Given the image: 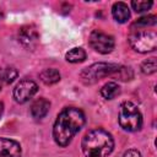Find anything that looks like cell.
Instances as JSON below:
<instances>
[{"mask_svg":"<svg viewBox=\"0 0 157 157\" xmlns=\"http://www.w3.org/2000/svg\"><path fill=\"white\" fill-rule=\"evenodd\" d=\"M85 120V114L78 108L69 107L61 110L53 128V137L55 142L61 147L67 146L72 137L82 129Z\"/></svg>","mask_w":157,"mask_h":157,"instance_id":"cell-1","label":"cell"},{"mask_svg":"<svg viewBox=\"0 0 157 157\" xmlns=\"http://www.w3.org/2000/svg\"><path fill=\"white\" fill-rule=\"evenodd\" d=\"M81 147L86 157H105L113 151L114 141L108 131L94 129L83 136Z\"/></svg>","mask_w":157,"mask_h":157,"instance_id":"cell-2","label":"cell"},{"mask_svg":"<svg viewBox=\"0 0 157 157\" xmlns=\"http://www.w3.org/2000/svg\"><path fill=\"white\" fill-rule=\"evenodd\" d=\"M148 27H140L131 25L129 33V43L131 48L139 53H148L157 47V34L153 29H147Z\"/></svg>","mask_w":157,"mask_h":157,"instance_id":"cell-3","label":"cell"},{"mask_svg":"<svg viewBox=\"0 0 157 157\" xmlns=\"http://www.w3.org/2000/svg\"><path fill=\"white\" fill-rule=\"evenodd\" d=\"M119 124L126 131H139L142 126V117L137 107L131 102H123L119 109Z\"/></svg>","mask_w":157,"mask_h":157,"instance_id":"cell-4","label":"cell"},{"mask_svg":"<svg viewBox=\"0 0 157 157\" xmlns=\"http://www.w3.org/2000/svg\"><path fill=\"white\" fill-rule=\"evenodd\" d=\"M119 69V65L117 64H108V63H96L81 72V80L86 85H92L97 81H99L103 77L113 76L117 70Z\"/></svg>","mask_w":157,"mask_h":157,"instance_id":"cell-5","label":"cell"},{"mask_svg":"<svg viewBox=\"0 0 157 157\" xmlns=\"http://www.w3.org/2000/svg\"><path fill=\"white\" fill-rule=\"evenodd\" d=\"M90 45L101 54H108L114 49V38L102 31H93L90 34Z\"/></svg>","mask_w":157,"mask_h":157,"instance_id":"cell-6","label":"cell"},{"mask_svg":"<svg viewBox=\"0 0 157 157\" xmlns=\"http://www.w3.org/2000/svg\"><path fill=\"white\" fill-rule=\"evenodd\" d=\"M37 85L32 80L20 81L13 90V98L17 103H26L37 93Z\"/></svg>","mask_w":157,"mask_h":157,"instance_id":"cell-7","label":"cell"},{"mask_svg":"<svg viewBox=\"0 0 157 157\" xmlns=\"http://www.w3.org/2000/svg\"><path fill=\"white\" fill-rule=\"evenodd\" d=\"M18 40L27 49H34L39 40V34L34 26L27 25L20 28L18 31Z\"/></svg>","mask_w":157,"mask_h":157,"instance_id":"cell-8","label":"cell"},{"mask_svg":"<svg viewBox=\"0 0 157 157\" xmlns=\"http://www.w3.org/2000/svg\"><path fill=\"white\" fill-rule=\"evenodd\" d=\"M22 150L17 141L0 137V157H21Z\"/></svg>","mask_w":157,"mask_h":157,"instance_id":"cell-9","label":"cell"},{"mask_svg":"<svg viewBox=\"0 0 157 157\" xmlns=\"http://www.w3.org/2000/svg\"><path fill=\"white\" fill-rule=\"evenodd\" d=\"M49 108H50V102L48 99L38 98L31 105V114L34 119H42L48 114Z\"/></svg>","mask_w":157,"mask_h":157,"instance_id":"cell-10","label":"cell"},{"mask_svg":"<svg viewBox=\"0 0 157 157\" xmlns=\"http://www.w3.org/2000/svg\"><path fill=\"white\" fill-rule=\"evenodd\" d=\"M112 15L114 20L119 23H125L130 17V10L125 2H115L112 7Z\"/></svg>","mask_w":157,"mask_h":157,"instance_id":"cell-11","label":"cell"},{"mask_svg":"<svg viewBox=\"0 0 157 157\" xmlns=\"http://www.w3.org/2000/svg\"><path fill=\"white\" fill-rule=\"evenodd\" d=\"M101 94L105 99H113L120 94V87L115 82H108L101 88Z\"/></svg>","mask_w":157,"mask_h":157,"instance_id":"cell-12","label":"cell"},{"mask_svg":"<svg viewBox=\"0 0 157 157\" xmlns=\"http://www.w3.org/2000/svg\"><path fill=\"white\" fill-rule=\"evenodd\" d=\"M39 77L45 85H53L60 80V72L56 69H45L40 72Z\"/></svg>","mask_w":157,"mask_h":157,"instance_id":"cell-13","label":"cell"},{"mask_svg":"<svg viewBox=\"0 0 157 157\" xmlns=\"http://www.w3.org/2000/svg\"><path fill=\"white\" fill-rule=\"evenodd\" d=\"M65 59L69 63H81L86 59V52L82 48H72L71 50H69L65 55Z\"/></svg>","mask_w":157,"mask_h":157,"instance_id":"cell-14","label":"cell"},{"mask_svg":"<svg viewBox=\"0 0 157 157\" xmlns=\"http://www.w3.org/2000/svg\"><path fill=\"white\" fill-rule=\"evenodd\" d=\"M17 77V70L13 67H6L0 71V90L4 83H11Z\"/></svg>","mask_w":157,"mask_h":157,"instance_id":"cell-15","label":"cell"},{"mask_svg":"<svg viewBox=\"0 0 157 157\" xmlns=\"http://www.w3.org/2000/svg\"><path fill=\"white\" fill-rule=\"evenodd\" d=\"M157 70V61L155 58H150L147 60H145L141 65V71L145 74V75H151V74H155Z\"/></svg>","mask_w":157,"mask_h":157,"instance_id":"cell-16","label":"cell"},{"mask_svg":"<svg viewBox=\"0 0 157 157\" xmlns=\"http://www.w3.org/2000/svg\"><path fill=\"white\" fill-rule=\"evenodd\" d=\"M157 23V18L153 15H148V16H144L141 18H139L137 21H135L132 25L135 26H140V27H153Z\"/></svg>","mask_w":157,"mask_h":157,"instance_id":"cell-17","label":"cell"},{"mask_svg":"<svg viewBox=\"0 0 157 157\" xmlns=\"http://www.w3.org/2000/svg\"><path fill=\"white\" fill-rule=\"evenodd\" d=\"M113 77H118V80H121V81H128V80L132 78V71H131L130 67L119 66V69L113 75Z\"/></svg>","mask_w":157,"mask_h":157,"instance_id":"cell-18","label":"cell"},{"mask_svg":"<svg viewBox=\"0 0 157 157\" xmlns=\"http://www.w3.org/2000/svg\"><path fill=\"white\" fill-rule=\"evenodd\" d=\"M152 1H132L131 6L136 12H142V11H147L151 6H152Z\"/></svg>","mask_w":157,"mask_h":157,"instance_id":"cell-19","label":"cell"},{"mask_svg":"<svg viewBox=\"0 0 157 157\" xmlns=\"http://www.w3.org/2000/svg\"><path fill=\"white\" fill-rule=\"evenodd\" d=\"M123 157H141V155H140V152L136 151V150H128V151L123 155Z\"/></svg>","mask_w":157,"mask_h":157,"instance_id":"cell-20","label":"cell"},{"mask_svg":"<svg viewBox=\"0 0 157 157\" xmlns=\"http://www.w3.org/2000/svg\"><path fill=\"white\" fill-rule=\"evenodd\" d=\"M2 112H4V104H2V102H0V115L2 114Z\"/></svg>","mask_w":157,"mask_h":157,"instance_id":"cell-21","label":"cell"},{"mask_svg":"<svg viewBox=\"0 0 157 157\" xmlns=\"http://www.w3.org/2000/svg\"><path fill=\"white\" fill-rule=\"evenodd\" d=\"M1 17H2V12L0 11V18H1Z\"/></svg>","mask_w":157,"mask_h":157,"instance_id":"cell-22","label":"cell"}]
</instances>
